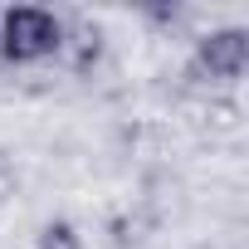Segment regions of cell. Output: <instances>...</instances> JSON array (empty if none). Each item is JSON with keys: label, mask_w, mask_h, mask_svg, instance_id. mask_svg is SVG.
<instances>
[{"label": "cell", "mask_w": 249, "mask_h": 249, "mask_svg": "<svg viewBox=\"0 0 249 249\" xmlns=\"http://www.w3.org/2000/svg\"><path fill=\"white\" fill-rule=\"evenodd\" d=\"M64 49V15L49 5H10L0 10V59L30 69L44 59H59Z\"/></svg>", "instance_id": "obj_1"}, {"label": "cell", "mask_w": 249, "mask_h": 249, "mask_svg": "<svg viewBox=\"0 0 249 249\" xmlns=\"http://www.w3.org/2000/svg\"><path fill=\"white\" fill-rule=\"evenodd\" d=\"M249 69V30L244 25H215L196 39L191 59H186V78L196 88H210L215 93H230Z\"/></svg>", "instance_id": "obj_2"}, {"label": "cell", "mask_w": 249, "mask_h": 249, "mask_svg": "<svg viewBox=\"0 0 249 249\" xmlns=\"http://www.w3.org/2000/svg\"><path fill=\"white\" fill-rule=\"evenodd\" d=\"M59 59L73 69V73H93L98 59H103V25L98 20H64V49Z\"/></svg>", "instance_id": "obj_3"}, {"label": "cell", "mask_w": 249, "mask_h": 249, "mask_svg": "<svg viewBox=\"0 0 249 249\" xmlns=\"http://www.w3.org/2000/svg\"><path fill=\"white\" fill-rule=\"evenodd\" d=\"M35 249H83V234L73 220H44L35 234Z\"/></svg>", "instance_id": "obj_4"}, {"label": "cell", "mask_w": 249, "mask_h": 249, "mask_svg": "<svg viewBox=\"0 0 249 249\" xmlns=\"http://www.w3.org/2000/svg\"><path fill=\"white\" fill-rule=\"evenodd\" d=\"M205 112H210V127H215V132H234V127H239V107H234L225 93H215Z\"/></svg>", "instance_id": "obj_5"}, {"label": "cell", "mask_w": 249, "mask_h": 249, "mask_svg": "<svg viewBox=\"0 0 249 249\" xmlns=\"http://www.w3.org/2000/svg\"><path fill=\"white\" fill-rule=\"evenodd\" d=\"M142 20H147V25H166V30H176V25H181V10H176V5H157V10H142Z\"/></svg>", "instance_id": "obj_6"}, {"label": "cell", "mask_w": 249, "mask_h": 249, "mask_svg": "<svg viewBox=\"0 0 249 249\" xmlns=\"http://www.w3.org/2000/svg\"><path fill=\"white\" fill-rule=\"evenodd\" d=\"M10 196H15V171L0 161V210H5V200H10Z\"/></svg>", "instance_id": "obj_7"}]
</instances>
